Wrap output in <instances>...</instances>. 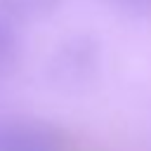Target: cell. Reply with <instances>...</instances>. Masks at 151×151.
<instances>
[{"instance_id": "obj_1", "label": "cell", "mask_w": 151, "mask_h": 151, "mask_svg": "<svg viewBox=\"0 0 151 151\" xmlns=\"http://www.w3.org/2000/svg\"><path fill=\"white\" fill-rule=\"evenodd\" d=\"M99 66H101L99 40L87 33H78L61 40L54 47L47 61V80L52 83V87L61 92L71 94L83 92L97 80Z\"/></svg>"}, {"instance_id": "obj_5", "label": "cell", "mask_w": 151, "mask_h": 151, "mask_svg": "<svg viewBox=\"0 0 151 151\" xmlns=\"http://www.w3.org/2000/svg\"><path fill=\"white\" fill-rule=\"evenodd\" d=\"M118 12H125L130 17H149L151 14V0H104Z\"/></svg>"}, {"instance_id": "obj_2", "label": "cell", "mask_w": 151, "mask_h": 151, "mask_svg": "<svg viewBox=\"0 0 151 151\" xmlns=\"http://www.w3.org/2000/svg\"><path fill=\"white\" fill-rule=\"evenodd\" d=\"M0 151H71V142L50 123L0 118Z\"/></svg>"}, {"instance_id": "obj_3", "label": "cell", "mask_w": 151, "mask_h": 151, "mask_svg": "<svg viewBox=\"0 0 151 151\" xmlns=\"http://www.w3.org/2000/svg\"><path fill=\"white\" fill-rule=\"evenodd\" d=\"M64 0H0V14L12 19L14 24L21 21H40L52 17Z\"/></svg>"}, {"instance_id": "obj_4", "label": "cell", "mask_w": 151, "mask_h": 151, "mask_svg": "<svg viewBox=\"0 0 151 151\" xmlns=\"http://www.w3.org/2000/svg\"><path fill=\"white\" fill-rule=\"evenodd\" d=\"M21 59V38L17 31V24L0 14V80L14 73Z\"/></svg>"}]
</instances>
